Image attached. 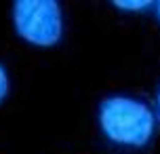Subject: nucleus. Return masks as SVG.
I'll return each mask as SVG.
<instances>
[{
	"label": "nucleus",
	"instance_id": "obj_3",
	"mask_svg": "<svg viewBox=\"0 0 160 154\" xmlns=\"http://www.w3.org/2000/svg\"><path fill=\"white\" fill-rule=\"evenodd\" d=\"M154 4L156 2H152V0H116V2H112L114 8L124 11V13H143V11L154 8Z\"/></svg>",
	"mask_w": 160,
	"mask_h": 154
},
{
	"label": "nucleus",
	"instance_id": "obj_4",
	"mask_svg": "<svg viewBox=\"0 0 160 154\" xmlns=\"http://www.w3.org/2000/svg\"><path fill=\"white\" fill-rule=\"evenodd\" d=\"M8 91H11V80H8V72L7 68L0 64V104L8 97Z\"/></svg>",
	"mask_w": 160,
	"mask_h": 154
},
{
	"label": "nucleus",
	"instance_id": "obj_5",
	"mask_svg": "<svg viewBox=\"0 0 160 154\" xmlns=\"http://www.w3.org/2000/svg\"><path fill=\"white\" fill-rule=\"evenodd\" d=\"M154 15H156V19H158V23H160V2L154 4Z\"/></svg>",
	"mask_w": 160,
	"mask_h": 154
},
{
	"label": "nucleus",
	"instance_id": "obj_1",
	"mask_svg": "<svg viewBox=\"0 0 160 154\" xmlns=\"http://www.w3.org/2000/svg\"><path fill=\"white\" fill-rule=\"evenodd\" d=\"M97 122L103 137L118 148L143 150L156 133V114L143 99L110 95L97 108Z\"/></svg>",
	"mask_w": 160,
	"mask_h": 154
},
{
	"label": "nucleus",
	"instance_id": "obj_6",
	"mask_svg": "<svg viewBox=\"0 0 160 154\" xmlns=\"http://www.w3.org/2000/svg\"><path fill=\"white\" fill-rule=\"evenodd\" d=\"M156 108H158V116H160V89H158V95H156Z\"/></svg>",
	"mask_w": 160,
	"mask_h": 154
},
{
	"label": "nucleus",
	"instance_id": "obj_2",
	"mask_svg": "<svg viewBox=\"0 0 160 154\" xmlns=\"http://www.w3.org/2000/svg\"><path fill=\"white\" fill-rule=\"evenodd\" d=\"M15 34L38 49H53L63 38V11L57 0H17L11 7Z\"/></svg>",
	"mask_w": 160,
	"mask_h": 154
}]
</instances>
